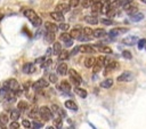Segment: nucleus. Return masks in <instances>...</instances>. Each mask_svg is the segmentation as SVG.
I'll return each mask as SVG.
<instances>
[{"mask_svg":"<svg viewBox=\"0 0 146 129\" xmlns=\"http://www.w3.org/2000/svg\"><path fill=\"white\" fill-rule=\"evenodd\" d=\"M80 51L83 53V54H94L95 53V48H94V46L84 45V46L80 47Z\"/></svg>","mask_w":146,"mask_h":129,"instance_id":"obj_19","label":"nucleus"},{"mask_svg":"<svg viewBox=\"0 0 146 129\" xmlns=\"http://www.w3.org/2000/svg\"><path fill=\"white\" fill-rule=\"evenodd\" d=\"M64 105H65V107L66 108H68V110H71V111H74V112H76L78 111V105L73 102V100H66L65 103H64Z\"/></svg>","mask_w":146,"mask_h":129,"instance_id":"obj_23","label":"nucleus"},{"mask_svg":"<svg viewBox=\"0 0 146 129\" xmlns=\"http://www.w3.org/2000/svg\"><path fill=\"white\" fill-rule=\"evenodd\" d=\"M48 82H47V80L46 79H43V78H41V79H39L38 81H35L34 83H33V89L34 90H40V89H42V88H46V87H48Z\"/></svg>","mask_w":146,"mask_h":129,"instance_id":"obj_8","label":"nucleus"},{"mask_svg":"<svg viewBox=\"0 0 146 129\" xmlns=\"http://www.w3.org/2000/svg\"><path fill=\"white\" fill-rule=\"evenodd\" d=\"M79 3H80V0H70V3L68 5H70V7L73 8V7H76Z\"/></svg>","mask_w":146,"mask_h":129,"instance_id":"obj_47","label":"nucleus"},{"mask_svg":"<svg viewBox=\"0 0 146 129\" xmlns=\"http://www.w3.org/2000/svg\"><path fill=\"white\" fill-rule=\"evenodd\" d=\"M81 34H82V29H81V26H75V27H73L72 31H71V33H70V35L72 37V39H78Z\"/></svg>","mask_w":146,"mask_h":129,"instance_id":"obj_17","label":"nucleus"},{"mask_svg":"<svg viewBox=\"0 0 146 129\" xmlns=\"http://www.w3.org/2000/svg\"><path fill=\"white\" fill-rule=\"evenodd\" d=\"M102 1H95V2H92L91 3V11L94 13V14H96V13H99L100 11V8H102Z\"/></svg>","mask_w":146,"mask_h":129,"instance_id":"obj_24","label":"nucleus"},{"mask_svg":"<svg viewBox=\"0 0 146 129\" xmlns=\"http://www.w3.org/2000/svg\"><path fill=\"white\" fill-rule=\"evenodd\" d=\"M5 86L10 90V91H17L19 88V83L16 79H9L5 82Z\"/></svg>","mask_w":146,"mask_h":129,"instance_id":"obj_5","label":"nucleus"},{"mask_svg":"<svg viewBox=\"0 0 146 129\" xmlns=\"http://www.w3.org/2000/svg\"><path fill=\"white\" fill-rule=\"evenodd\" d=\"M51 51L54 55H58L62 51V45L59 42H54V46L51 48Z\"/></svg>","mask_w":146,"mask_h":129,"instance_id":"obj_28","label":"nucleus"},{"mask_svg":"<svg viewBox=\"0 0 146 129\" xmlns=\"http://www.w3.org/2000/svg\"><path fill=\"white\" fill-rule=\"evenodd\" d=\"M94 63H95V58H94V57H87V58L84 59V66L88 67V68L92 67Z\"/></svg>","mask_w":146,"mask_h":129,"instance_id":"obj_35","label":"nucleus"},{"mask_svg":"<svg viewBox=\"0 0 146 129\" xmlns=\"http://www.w3.org/2000/svg\"><path fill=\"white\" fill-rule=\"evenodd\" d=\"M49 81H50V82H52V83H56V82L58 81L57 75H56V74H54V73H51V74L49 75Z\"/></svg>","mask_w":146,"mask_h":129,"instance_id":"obj_44","label":"nucleus"},{"mask_svg":"<svg viewBox=\"0 0 146 129\" xmlns=\"http://www.w3.org/2000/svg\"><path fill=\"white\" fill-rule=\"evenodd\" d=\"M23 14H24V16L30 21V23H31L34 27H39V26L42 24V19L40 18V16H39L33 9L27 8V9H25V10L23 11Z\"/></svg>","mask_w":146,"mask_h":129,"instance_id":"obj_1","label":"nucleus"},{"mask_svg":"<svg viewBox=\"0 0 146 129\" xmlns=\"http://www.w3.org/2000/svg\"><path fill=\"white\" fill-rule=\"evenodd\" d=\"M91 3H92V0H81V5H82V7H84V8L90 7Z\"/></svg>","mask_w":146,"mask_h":129,"instance_id":"obj_41","label":"nucleus"},{"mask_svg":"<svg viewBox=\"0 0 146 129\" xmlns=\"http://www.w3.org/2000/svg\"><path fill=\"white\" fill-rule=\"evenodd\" d=\"M84 21H86L88 24H90V25H96V24L98 23V18H97L96 16H92V15L86 16V17H84Z\"/></svg>","mask_w":146,"mask_h":129,"instance_id":"obj_26","label":"nucleus"},{"mask_svg":"<svg viewBox=\"0 0 146 129\" xmlns=\"http://www.w3.org/2000/svg\"><path fill=\"white\" fill-rule=\"evenodd\" d=\"M70 9H71L70 5H67V3H65V2L58 3V5L55 7V10H56V11H59V13H62V14H65V13L70 11Z\"/></svg>","mask_w":146,"mask_h":129,"instance_id":"obj_14","label":"nucleus"},{"mask_svg":"<svg viewBox=\"0 0 146 129\" xmlns=\"http://www.w3.org/2000/svg\"><path fill=\"white\" fill-rule=\"evenodd\" d=\"M51 63H52L51 59H47L46 62L42 63V68H47V67H49V66L51 65Z\"/></svg>","mask_w":146,"mask_h":129,"instance_id":"obj_45","label":"nucleus"},{"mask_svg":"<svg viewBox=\"0 0 146 129\" xmlns=\"http://www.w3.org/2000/svg\"><path fill=\"white\" fill-rule=\"evenodd\" d=\"M31 126H33L34 128H42V123H41V122H38V121H35V120L31 123Z\"/></svg>","mask_w":146,"mask_h":129,"instance_id":"obj_49","label":"nucleus"},{"mask_svg":"<svg viewBox=\"0 0 146 129\" xmlns=\"http://www.w3.org/2000/svg\"><path fill=\"white\" fill-rule=\"evenodd\" d=\"M79 51H80V47H79V46H75V47L73 48V50H72V51L70 53V55L74 56V55H76V54H78Z\"/></svg>","mask_w":146,"mask_h":129,"instance_id":"obj_48","label":"nucleus"},{"mask_svg":"<svg viewBox=\"0 0 146 129\" xmlns=\"http://www.w3.org/2000/svg\"><path fill=\"white\" fill-rule=\"evenodd\" d=\"M19 116H21V111L18 108L11 110V112H10V119L11 120H17V119H19Z\"/></svg>","mask_w":146,"mask_h":129,"instance_id":"obj_33","label":"nucleus"},{"mask_svg":"<svg viewBox=\"0 0 146 129\" xmlns=\"http://www.w3.org/2000/svg\"><path fill=\"white\" fill-rule=\"evenodd\" d=\"M57 73L60 74V75H66V74H67V65H66L64 62H62V63L57 66Z\"/></svg>","mask_w":146,"mask_h":129,"instance_id":"obj_20","label":"nucleus"},{"mask_svg":"<svg viewBox=\"0 0 146 129\" xmlns=\"http://www.w3.org/2000/svg\"><path fill=\"white\" fill-rule=\"evenodd\" d=\"M74 91H75V94H76L78 96H80L81 98H86V97H87V91H86L84 89L78 87V86L74 88Z\"/></svg>","mask_w":146,"mask_h":129,"instance_id":"obj_29","label":"nucleus"},{"mask_svg":"<svg viewBox=\"0 0 146 129\" xmlns=\"http://www.w3.org/2000/svg\"><path fill=\"white\" fill-rule=\"evenodd\" d=\"M9 128H19V123L17 122V120H13V122L9 124Z\"/></svg>","mask_w":146,"mask_h":129,"instance_id":"obj_46","label":"nucleus"},{"mask_svg":"<svg viewBox=\"0 0 146 129\" xmlns=\"http://www.w3.org/2000/svg\"><path fill=\"white\" fill-rule=\"evenodd\" d=\"M22 71H23V73H25V74H32V73L35 72V66H34V64H32V63H25V64L23 65V67H22Z\"/></svg>","mask_w":146,"mask_h":129,"instance_id":"obj_11","label":"nucleus"},{"mask_svg":"<svg viewBox=\"0 0 146 129\" xmlns=\"http://www.w3.org/2000/svg\"><path fill=\"white\" fill-rule=\"evenodd\" d=\"M8 123V114L6 112H1L0 113V124L2 127H5Z\"/></svg>","mask_w":146,"mask_h":129,"instance_id":"obj_31","label":"nucleus"},{"mask_svg":"<svg viewBox=\"0 0 146 129\" xmlns=\"http://www.w3.org/2000/svg\"><path fill=\"white\" fill-rule=\"evenodd\" d=\"M112 86H113V79H111V78H108V79H106V80H104V81L100 82V87L102 88H105V89H108Z\"/></svg>","mask_w":146,"mask_h":129,"instance_id":"obj_27","label":"nucleus"},{"mask_svg":"<svg viewBox=\"0 0 146 129\" xmlns=\"http://www.w3.org/2000/svg\"><path fill=\"white\" fill-rule=\"evenodd\" d=\"M44 27H46V31H49V32H54L56 33L57 30H58V26H56L54 23L51 22H46L44 23Z\"/></svg>","mask_w":146,"mask_h":129,"instance_id":"obj_21","label":"nucleus"},{"mask_svg":"<svg viewBox=\"0 0 146 129\" xmlns=\"http://www.w3.org/2000/svg\"><path fill=\"white\" fill-rule=\"evenodd\" d=\"M44 40H46L47 42H54V40H55V33H54V32L46 31V34H44Z\"/></svg>","mask_w":146,"mask_h":129,"instance_id":"obj_32","label":"nucleus"},{"mask_svg":"<svg viewBox=\"0 0 146 129\" xmlns=\"http://www.w3.org/2000/svg\"><path fill=\"white\" fill-rule=\"evenodd\" d=\"M131 79H132V73L130 71H125V72L121 73L117 76V81L119 82H127V81H130Z\"/></svg>","mask_w":146,"mask_h":129,"instance_id":"obj_10","label":"nucleus"},{"mask_svg":"<svg viewBox=\"0 0 146 129\" xmlns=\"http://www.w3.org/2000/svg\"><path fill=\"white\" fill-rule=\"evenodd\" d=\"M145 45H146V40H145V39H139V40L137 41V46H138L139 49H143V48L145 47Z\"/></svg>","mask_w":146,"mask_h":129,"instance_id":"obj_40","label":"nucleus"},{"mask_svg":"<svg viewBox=\"0 0 146 129\" xmlns=\"http://www.w3.org/2000/svg\"><path fill=\"white\" fill-rule=\"evenodd\" d=\"M43 62H44V57H40L35 61V63H43Z\"/></svg>","mask_w":146,"mask_h":129,"instance_id":"obj_52","label":"nucleus"},{"mask_svg":"<svg viewBox=\"0 0 146 129\" xmlns=\"http://www.w3.org/2000/svg\"><path fill=\"white\" fill-rule=\"evenodd\" d=\"M59 39H60V41H63V42L65 43L66 47H71V46H73V39H72V37H71L68 33L63 32V33L59 35Z\"/></svg>","mask_w":146,"mask_h":129,"instance_id":"obj_6","label":"nucleus"},{"mask_svg":"<svg viewBox=\"0 0 146 129\" xmlns=\"http://www.w3.org/2000/svg\"><path fill=\"white\" fill-rule=\"evenodd\" d=\"M41 119H43L44 121H49L51 119V110L48 107V106H41L39 110H38Z\"/></svg>","mask_w":146,"mask_h":129,"instance_id":"obj_4","label":"nucleus"},{"mask_svg":"<svg viewBox=\"0 0 146 129\" xmlns=\"http://www.w3.org/2000/svg\"><path fill=\"white\" fill-rule=\"evenodd\" d=\"M127 31H128V29H125V27H116V29H112L108 32V35L111 38H115V37H119V35L125 33Z\"/></svg>","mask_w":146,"mask_h":129,"instance_id":"obj_7","label":"nucleus"},{"mask_svg":"<svg viewBox=\"0 0 146 129\" xmlns=\"http://www.w3.org/2000/svg\"><path fill=\"white\" fill-rule=\"evenodd\" d=\"M102 22H103L104 24H106V25H111V24H113L112 19H107V18H103V19H102Z\"/></svg>","mask_w":146,"mask_h":129,"instance_id":"obj_51","label":"nucleus"},{"mask_svg":"<svg viewBox=\"0 0 146 129\" xmlns=\"http://www.w3.org/2000/svg\"><path fill=\"white\" fill-rule=\"evenodd\" d=\"M58 58L59 61H65V59H68L70 58V53L67 50H63L58 54Z\"/></svg>","mask_w":146,"mask_h":129,"instance_id":"obj_34","label":"nucleus"},{"mask_svg":"<svg viewBox=\"0 0 146 129\" xmlns=\"http://www.w3.org/2000/svg\"><path fill=\"white\" fill-rule=\"evenodd\" d=\"M51 53H52V51H51V49L49 48V49L47 50V53H46V56H50V54H51Z\"/></svg>","mask_w":146,"mask_h":129,"instance_id":"obj_53","label":"nucleus"},{"mask_svg":"<svg viewBox=\"0 0 146 129\" xmlns=\"http://www.w3.org/2000/svg\"><path fill=\"white\" fill-rule=\"evenodd\" d=\"M137 41H138V38L135 35H129V37H125L122 39V43L127 45V46H133Z\"/></svg>","mask_w":146,"mask_h":129,"instance_id":"obj_15","label":"nucleus"},{"mask_svg":"<svg viewBox=\"0 0 146 129\" xmlns=\"http://www.w3.org/2000/svg\"><path fill=\"white\" fill-rule=\"evenodd\" d=\"M143 18H144V15L141 13H137L136 11V13L130 15V21L131 22H140Z\"/></svg>","mask_w":146,"mask_h":129,"instance_id":"obj_25","label":"nucleus"},{"mask_svg":"<svg viewBox=\"0 0 146 129\" xmlns=\"http://www.w3.org/2000/svg\"><path fill=\"white\" fill-rule=\"evenodd\" d=\"M51 115H54V116H65V112L58 106V105H52L51 106Z\"/></svg>","mask_w":146,"mask_h":129,"instance_id":"obj_13","label":"nucleus"},{"mask_svg":"<svg viewBox=\"0 0 146 129\" xmlns=\"http://www.w3.org/2000/svg\"><path fill=\"white\" fill-rule=\"evenodd\" d=\"M50 17L54 19V21H57V22H64V14L59 13V11H52L50 13Z\"/></svg>","mask_w":146,"mask_h":129,"instance_id":"obj_18","label":"nucleus"},{"mask_svg":"<svg viewBox=\"0 0 146 129\" xmlns=\"http://www.w3.org/2000/svg\"><path fill=\"white\" fill-rule=\"evenodd\" d=\"M82 33L84 35H87V37H90V35H92V29L91 27H83L82 29Z\"/></svg>","mask_w":146,"mask_h":129,"instance_id":"obj_38","label":"nucleus"},{"mask_svg":"<svg viewBox=\"0 0 146 129\" xmlns=\"http://www.w3.org/2000/svg\"><path fill=\"white\" fill-rule=\"evenodd\" d=\"M38 114V108L36 107H32L30 111H29V116L30 118H35Z\"/></svg>","mask_w":146,"mask_h":129,"instance_id":"obj_39","label":"nucleus"},{"mask_svg":"<svg viewBox=\"0 0 146 129\" xmlns=\"http://www.w3.org/2000/svg\"><path fill=\"white\" fill-rule=\"evenodd\" d=\"M22 124L25 127V128H31V122L29 120H23L22 121Z\"/></svg>","mask_w":146,"mask_h":129,"instance_id":"obj_50","label":"nucleus"},{"mask_svg":"<svg viewBox=\"0 0 146 129\" xmlns=\"http://www.w3.org/2000/svg\"><path fill=\"white\" fill-rule=\"evenodd\" d=\"M68 27H70V25H68L67 23H63V22H62V24H60V25L58 26V29H60V30H62L63 32L67 31V30H68Z\"/></svg>","mask_w":146,"mask_h":129,"instance_id":"obj_43","label":"nucleus"},{"mask_svg":"<svg viewBox=\"0 0 146 129\" xmlns=\"http://www.w3.org/2000/svg\"><path fill=\"white\" fill-rule=\"evenodd\" d=\"M17 108L21 111V112H24L29 108V104L26 103V100H19L18 104H17Z\"/></svg>","mask_w":146,"mask_h":129,"instance_id":"obj_30","label":"nucleus"},{"mask_svg":"<svg viewBox=\"0 0 146 129\" xmlns=\"http://www.w3.org/2000/svg\"><path fill=\"white\" fill-rule=\"evenodd\" d=\"M122 56H123L124 58H127V59H131V58H132V55H131V53H130L129 50H123V51H122Z\"/></svg>","mask_w":146,"mask_h":129,"instance_id":"obj_42","label":"nucleus"},{"mask_svg":"<svg viewBox=\"0 0 146 129\" xmlns=\"http://www.w3.org/2000/svg\"><path fill=\"white\" fill-rule=\"evenodd\" d=\"M2 17H3V16H2L1 14H0V21H1V18H2Z\"/></svg>","mask_w":146,"mask_h":129,"instance_id":"obj_55","label":"nucleus"},{"mask_svg":"<svg viewBox=\"0 0 146 129\" xmlns=\"http://www.w3.org/2000/svg\"><path fill=\"white\" fill-rule=\"evenodd\" d=\"M145 47H146V45H145Z\"/></svg>","mask_w":146,"mask_h":129,"instance_id":"obj_56","label":"nucleus"},{"mask_svg":"<svg viewBox=\"0 0 146 129\" xmlns=\"http://www.w3.org/2000/svg\"><path fill=\"white\" fill-rule=\"evenodd\" d=\"M105 66H106V67H105L104 74H105V75H107L110 72H112L113 70H115V68L117 67V63H116V62H114V61H112V62H110V61H108V62L105 64Z\"/></svg>","mask_w":146,"mask_h":129,"instance_id":"obj_16","label":"nucleus"},{"mask_svg":"<svg viewBox=\"0 0 146 129\" xmlns=\"http://www.w3.org/2000/svg\"><path fill=\"white\" fill-rule=\"evenodd\" d=\"M98 50L100 53H104V54H112V49L108 46H102V47L98 46Z\"/></svg>","mask_w":146,"mask_h":129,"instance_id":"obj_36","label":"nucleus"},{"mask_svg":"<svg viewBox=\"0 0 146 129\" xmlns=\"http://www.w3.org/2000/svg\"><path fill=\"white\" fill-rule=\"evenodd\" d=\"M122 7H123L124 11H125L127 14H129V15H131V14H133V13H136V11H137V7L132 3V1H129V2L124 3Z\"/></svg>","mask_w":146,"mask_h":129,"instance_id":"obj_9","label":"nucleus"},{"mask_svg":"<svg viewBox=\"0 0 146 129\" xmlns=\"http://www.w3.org/2000/svg\"><path fill=\"white\" fill-rule=\"evenodd\" d=\"M107 62H108V58L105 57V56H100L97 59H95V63L92 65V72L94 73H98Z\"/></svg>","mask_w":146,"mask_h":129,"instance_id":"obj_2","label":"nucleus"},{"mask_svg":"<svg viewBox=\"0 0 146 129\" xmlns=\"http://www.w3.org/2000/svg\"><path fill=\"white\" fill-rule=\"evenodd\" d=\"M8 92H9V89L6 87V86H3L1 89H0V97H2V98H5V97H7V95H8Z\"/></svg>","mask_w":146,"mask_h":129,"instance_id":"obj_37","label":"nucleus"},{"mask_svg":"<svg viewBox=\"0 0 146 129\" xmlns=\"http://www.w3.org/2000/svg\"><path fill=\"white\" fill-rule=\"evenodd\" d=\"M58 89H59L62 92H64V94H68L70 90H71V84H70V82H68L67 80H63V81L59 83Z\"/></svg>","mask_w":146,"mask_h":129,"instance_id":"obj_12","label":"nucleus"},{"mask_svg":"<svg viewBox=\"0 0 146 129\" xmlns=\"http://www.w3.org/2000/svg\"><path fill=\"white\" fill-rule=\"evenodd\" d=\"M68 73H70V81L72 82V84H74V86L81 84L82 78H81V75H80L75 70H71Z\"/></svg>","mask_w":146,"mask_h":129,"instance_id":"obj_3","label":"nucleus"},{"mask_svg":"<svg viewBox=\"0 0 146 129\" xmlns=\"http://www.w3.org/2000/svg\"><path fill=\"white\" fill-rule=\"evenodd\" d=\"M141 2H144V3H146V0H140Z\"/></svg>","mask_w":146,"mask_h":129,"instance_id":"obj_54","label":"nucleus"},{"mask_svg":"<svg viewBox=\"0 0 146 129\" xmlns=\"http://www.w3.org/2000/svg\"><path fill=\"white\" fill-rule=\"evenodd\" d=\"M106 34H107V32H106L104 29H97V30L92 31V35H94L95 38H97V39H99V38H104Z\"/></svg>","mask_w":146,"mask_h":129,"instance_id":"obj_22","label":"nucleus"}]
</instances>
